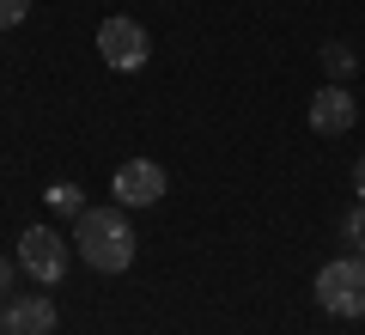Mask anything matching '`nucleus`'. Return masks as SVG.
Masks as SVG:
<instances>
[{"label":"nucleus","instance_id":"f257e3e1","mask_svg":"<svg viewBox=\"0 0 365 335\" xmlns=\"http://www.w3.org/2000/svg\"><path fill=\"white\" fill-rule=\"evenodd\" d=\"M73 250L86 269L98 274H122L134 262V226L122 207H86V214L73 219Z\"/></svg>","mask_w":365,"mask_h":335},{"label":"nucleus","instance_id":"f03ea898","mask_svg":"<svg viewBox=\"0 0 365 335\" xmlns=\"http://www.w3.org/2000/svg\"><path fill=\"white\" fill-rule=\"evenodd\" d=\"M317 305L329 317H365V256H341L317 269Z\"/></svg>","mask_w":365,"mask_h":335},{"label":"nucleus","instance_id":"7ed1b4c3","mask_svg":"<svg viewBox=\"0 0 365 335\" xmlns=\"http://www.w3.org/2000/svg\"><path fill=\"white\" fill-rule=\"evenodd\" d=\"M19 269H25L37 286H55V281L67 274V244H61V232H55V226H31V232L19 238Z\"/></svg>","mask_w":365,"mask_h":335},{"label":"nucleus","instance_id":"20e7f679","mask_svg":"<svg viewBox=\"0 0 365 335\" xmlns=\"http://www.w3.org/2000/svg\"><path fill=\"white\" fill-rule=\"evenodd\" d=\"M146 49H153V43H146V31L134 25V19H104V25H98V55H104L116 74H134V67L146 61Z\"/></svg>","mask_w":365,"mask_h":335},{"label":"nucleus","instance_id":"39448f33","mask_svg":"<svg viewBox=\"0 0 365 335\" xmlns=\"http://www.w3.org/2000/svg\"><path fill=\"white\" fill-rule=\"evenodd\" d=\"M55 299L49 293H25L6 305V317H0V335H55Z\"/></svg>","mask_w":365,"mask_h":335},{"label":"nucleus","instance_id":"423d86ee","mask_svg":"<svg viewBox=\"0 0 365 335\" xmlns=\"http://www.w3.org/2000/svg\"><path fill=\"white\" fill-rule=\"evenodd\" d=\"M158 195H165V171H158L153 159H128V165L116 171V201L122 207H153Z\"/></svg>","mask_w":365,"mask_h":335},{"label":"nucleus","instance_id":"0eeeda50","mask_svg":"<svg viewBox=\"0 0 365 335\" xmlns=\"http://www.w3.org/2000/svg\"><path fill=\"white\" fill-rule=\"evenodd\" d=\"M311 129L317 134H347L353 129V91L347 86H323L311 98Z\"/></svg>","mask_w":365,"mask_h":335},{"label":"nucleus","instance_id":"6e6552de","mask_svg":"<svg viewBox=\"0 0 365 335\" xmlns=\"http://www.w3.org/2000/svg\"><path fill=\"white\" fill-rule=\"evenodd\" d=\"M43 201H49V207H61V214H73V219L86 214V201H79V189H73V183H55V189L43 195Z\"/></svg>","mask_w":365,"mask_h":335},{"label":"nucleus","instance_id":"1a4fd4ad","mask_svg":"<svg viewBox=\"0 0 365 335\" xmlns=\"http://www.w3.org/2000/svg\"><path fill=\"white\" fill-rule=\"evenodd\" d=\"M323 67H329V74H353V49H347V43H329V49H323Z\"/></svg>","mask_w":365,"mask_h":335},{"label":"nucleus","instance_id":"9d476101","mask_svg":"<svg viewBox=\"0 0 365 335\" xmlns=\"http://www.w3.org/2000/svg\"><path fill=\"white\" fill-rule=\"evenodd\" d=\"M25 13H31V0H0V31L25 25Z\"/></svg>","mask_w":365,"mask_h":335},{"label":"nucleus","instance_id":"9b49d317","mask_svg":"<svg viewBox=\"0 0 365 335\" xmlns=\"http://www.w3.org/2000/svg\"><path fill=\"white\" fill-rule=\"evenodd\" d=\"M347 244H353V250H365V201L347 214Z\"/></svg>","mask_w":365,"mask_h":335},{"label":"nucleus","instance_id":"f8f14e48","mask_svg":"<svg viewBox=\"0 0 365 335\" xmlns=\"http://www.w3.org/2000/svg\"><path fill=\"white\" fill-rule=\"evenodd\" d=\"M353 195H359V201H365V159H359V165H353Z\"/></svg>","mask_w":365,"mask_h":335},{"label":"nucleus","instance_id":"ddd939ff","mask_svg":"<svg viewBox=\"0 0 365 335\" xmlns=\"http://www.w3.org/2000/svg\"><path fill=\"white\" fill-rule=\"evenodd\" d=\"M0 317H6V311H0Z\"/></svg>","mask_w":365,"mask_h":335}]
</instances>
